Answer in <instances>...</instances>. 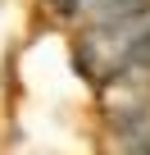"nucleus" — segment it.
Returning <instances> with one entry per match:
<instances>
[{
	"mask_svg": "<svg viewBox=\"0 0 150 155\" xmlns=\"http://www.w3.org/2000/svg\"><path fill=\"white\" fill-rule=\"evenodd\" d=\"M136 32H141V18H132V23H91L78 41V68L91 82H105L114 68H123L132 59Z\"/></svg>",
	"mask_w": 150,
	"mask_h": 155,
	"instance_id": "f257e3e1",
	"label": "nucleus"
},
{
	"mask_svg": "<svg viewBox=\"0 0 150 155\" xmlns=\"http://www.w3.org/2000/svg\"><path fill=\"white\" fill-rule=\"evenodd\" d=\"M78 9L91 14V23H132V18H150V0H82Z\"/></svg>",
	"mask_w": 150,
	"mask_h": 155,
	"instance_id": "f03ea898",
	"label": "nucleus"
},
{
	"mask_svg": "<svg viewBox=\"0 0 150 155\" xmlns=\"http://www.w3.org/2000/svg\"><path fill=\"white\" fill-rule=\"evenodd\" d=\"M78 5H82V0H46V9L59 14V18H73V14H78Z\"/></svg>",
	"mask_w": 150,
	"mask_h": 155,
	"instance_id": "7ed1b4c3",
	"label": "nucleus"
}]
</instances>
